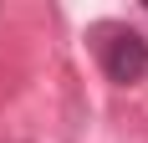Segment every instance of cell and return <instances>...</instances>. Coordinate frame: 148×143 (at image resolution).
Listing matches in <instances>:
<instances>
[{
  "instance_id": "cell-1",
  "label": "cell",
  "mask_w": 148,
  "mask_h": 143,
  "mask_svg": "<svg viewBox=\"0 0 148 143\" xmlns=\"http://www.w3.org/2000/svg\"><path fill=\"white\" fill-rule=\"evenodd\" d=\"M102 72L112 77V82H138V77H148V36H138V31H112L102 41Z\"/></svg>"
}]
</instances>
